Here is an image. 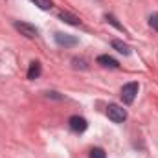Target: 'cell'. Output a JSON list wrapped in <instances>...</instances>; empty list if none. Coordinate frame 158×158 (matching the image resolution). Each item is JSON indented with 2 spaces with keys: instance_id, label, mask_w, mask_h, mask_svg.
Returning <instances> with one entry per match:
<instances>
[{
  "instance_id": "obj_12",
  "label": "cell",
  "mask_w": 158,
  "mask_h": 158,
  "mask_svg": "<svg viewBox=\"0 0 158 158\" xmlns=\"http://www.w3.org/2000/svg\"><path fill=\"white\" fill-rule=\"evenodd\" d=\"M149 24H151L153 30H156L158 31V13H153V15L149 17Z\"/></svg>"
},
{
  "instance_id": "obj_4",
  "label": "cell",
  "mask_w": 158,
  "mask_h": 158,
  "mask_svg": "<svg viewBox=\"0 0 158 158\" xmlns=\"http://www.w3.org/2000/svg\"><path fill=\"white\" fill-rule=\"evenodd\" d=\"M55 42L59 44V46H66V48H72V46H77L79 40L76 37H72V35H68V33H61V31H57L55 33Z\"/></svg>"
},
{
  "instance_id": "obj_11",
  "label": "cell",
  "mask_w": 158,
  "mask_h": 158,
  "mask_svg": "<svg viewBox=\"0 0 158 158\" xmlns=\"http://www.w3.org/2000/svg\"><path fill=\"white\" fill-rule=\"evenodd\" d=\"M90 158H107V155H105V151L101 147H96V149L90 151Z\"/></svg>"
},
{
  "instance_id": "obj_13",
  "label": "cell",
  "mask_w": 158,
  "mask_h": 158,
  "mask_svg": "<svg viewBox=\"0 0 158 158\" xmlns=\"http://www.w3.org/2000/svg\"><path fill=\"white\" fill-rule=\"evenodd\" d=\"M107 20H109V22H110V24H112V26H116V28H118V30H121V31H123V26H121V24H119L118 20H116V19H114V17H112V15H107Z\"/></svg>"
},
{
  "instance_id": "obj_1",
  "label": "cell",
  "mask_w": 158,
  "mask_h": 158,
  "mask_svg": "<svg viewBox=\"0 0 158 158\" xmlns=\"http://www.w3.org/2000/svg\"><path fill=\"white\" fill-rule=\"evenodd\" d=\"M107 116L109 119H112L114 123H123L125 119H127V110L125 109H121L119 105H109L107 107Z\"/></svg>"
},
{
  "instance_id": "obj_2",
  "label": "cell",
  "mask_w": 158,
  "mask_h": 158,
  "mask_svg": "<svg viewBox=\"0 0 158 158\" xmlns=\"http://www.w3.org/2000/svg\"><path fill=\"white\" fill-rule=\"evenodd\" d=\"M136 94H138V83H127L123 88H121V99H123V103L125 105H131L132 101H134V98H136Z\"/></svg>"
},
{
  "instance_id": "obj_3",
  "label": "cell",
  "mask_w": 158,
  "mask_h": 158,
  "mask_svg": "<svg viewBox=\"0 0 158 158\" xmlns=\"http://www.w3.org/2000/svg\"><path fill=\"white\" fill-rule=\"evenodd\" d=\"M15 28H17L22 35H26L28 39H35V37H39V30H37L33 24H28V22H15Z\"/></svg>"
},
{
  "instance_id": "obj_8",
  "label": "cell",
  "mask_w": 158,
  "mask_h": 158,
  "mask_svg": "<svg viewBox=\"0 0 158 158\" xmlns=\"http://www.w3.org/2000/svg\"><path fill=\"white\" fill-rule=\"evenodd\" d=\"M40 76V63L33 61L30 63V70H28V79H37Z\"/></svg>"
},
{
  "instance_id": "obj_5",
  "label": "cell",
  "mask_w": 158,
  "mask_h": 158,
  "mask_svg": "<svg viewBox=\"0 0 158 158\" xmlns=\"http://www.w3.org/2000/svg\"><path fill=\"white\" fill-rule=\"evenodd\" d=\"M68 125H70V129L74 132H85L86 127H88L86 119L83 118V116H72V118L68 119Z\"/></svg>"
},
{
  "instance_id": "obj_10",
  "label": "cell",
  "mask_w": 158,
  "mask_h": 158,
  "mask_svg": "<svg viewBox=\"0 0 158 158\" xmlns=\"http://www.w3.org/2000/svg\"><path fill=\"white\" fill-rule=\"evenodd\" d=\"M31 2H33L39 9H44V11H46V9H52V6H53L52 0H31Z\"/></svg>"
},
{
  "instance_id": "obj_6",
  "label": "cell",
  "mask_w": 158,
  "mask_h": 158,
  "mask_svg": "<svg viewBox=\"0 0 158 158\" xmlns=\"http://www.w3.org/2000/svg\"><path fill=\"white\" fill-rule=\"evenodd\" d=\"M98 64H101V66H105V68H118V61L114 59V57H110V55H99L98 57Z\"/></svg>"
},
{
  "instance_id": "obj_7",
  "label": "cell",
  "mask_w": 158,
  "mask_h": 158,
  "mask_svg": "<svg viewBox=\"0 0 158 158\" xmlns=\"http://www.w3.org/2000/svg\"><path fill=\"white\" fill-rule=\"evenodd\" d=\"M59 19H61L63 22L70 24V26H79V24H81V20H79L77 17H74V15H70V13H66V11L59 13Z\"/></svg>"
},
{
  "instance_id": "obj_9",
  "label": "cell",
  "mask_w": 158,
  "mask_h": 158,
  "mask_svg": "<svg viewBox=\"0 0 158 158\" xmlns=\"http://www.w3.org/2000/svg\"><path fill=\"white\" fill-rule=\"evenodd\" d=\"M112 48H116L119 53H123V55H131V48L123 42V40H112Z\"/></svg>"
}]
</instances>
